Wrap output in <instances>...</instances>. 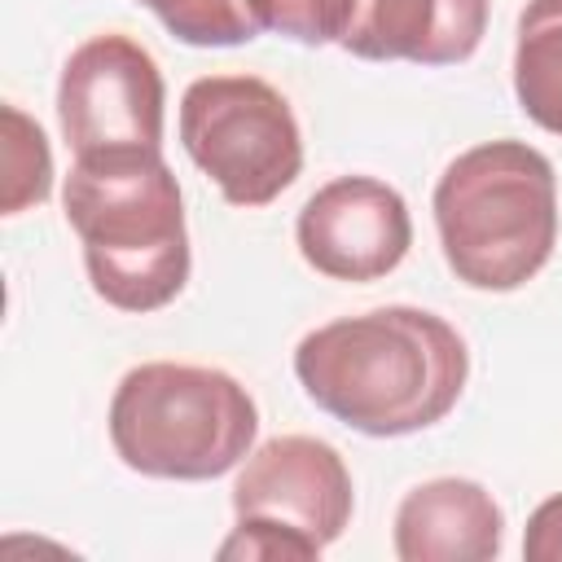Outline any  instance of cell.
Returning <instances> with one entry per match:
<instances>
[{
  "label": "cell",
  "mask_w": 562,
  "mask_h": 562,
  "mask_svg": "<svg viewBox=\"0 0 562 562\" xmlns=\"http://www.w3.org/2000/svg\"><path fill=\"white\" fill-rule=\"evenodd\" d=\"M294 378L334 422L373 439H395L457 408L470 378V347L443 316L386 303L303 334L294 347Z\"/></svg>",
  "instance_id": "1"
},
{
  "label": "cell",
  "mask_w": 562,
  "mask_h": 562,
  "mask_svg": "<svg viewBox=\"0 0 562 562\" xmlns=\"http://www.w3.org/2000/svg\"><path fill=\"white\" fill-rule=\"evenodd\" d=\"M92 290L119 312H158L189 281V228L162 149L79 154L61 189Z\"/></svg>",
  "instance_id": "2"
},
{
  "label": "cell",
  "mask_w": 562,
  "mask_h": 562,
  "mask_svg": "<svg viewBox=\"0 0 562 562\" xmlns=\"http://www.w3.org/2000/svg\"><path fill=\"white\" fill-rule=\"evenodd\" d=\"M435 228L457 281L487 294L527 285L558 246L553 162L514 136L457 154L435 180Z\"/></svg>",
  "instance_id": "3"
},
{
  "label": "cell",
  "mask_w": 562,
  "mask_h": 562,
  "mask_svg": "<svg viewBox=\"0 0 562 562\" xmlns=\"http://www.w3.org/2000/svg\"><path fill=\"white\" fill-rule=\"evenodd\" d=\"M255 435L259 408L250 391L211 364H136L110 400V443L145 479H220L250 457Z\"/></svg>",
  "instance_id": "4"
},
{
  "label": "cell",
  "mask_w": 562,
  "mask_h": 562,
  "mask_svg": "<svg viewBox=\"0 0 562 562\" xmlns=\"http://www.w3.org/2000/svg\"><path fill=\"white\" fill-rule=\"evenodd\" d=\"M180 145L233 206L277 202L303 171L290 101L259 75H202L180 97Z\"/></svg>",
  "instance_id": "5"
},
{
  "label": "cell",
  "mask_w": 562,
  "mask_h": 562,
  "mask_svg": "<svg viewBox=\"0 0 562 562\" xmlns=\"http://www.w3.org/2000/svg\"><path fill=\"white\" fill-rule=\"evenodd\" d=\"M57 119L75 158L162 149L167 83L154 53L123 31L83 40L61 66Z\"/></svg>",
  "instance_id": "6"
},
{
  "label": "cell",
  "mask_w": 562,
  "mask_h": 562,
  "mask_svg": "<svg viewBox=\"0 0 562 562\" xmlns=\"http://www.w3.org/2000/svg\"><path fill=\"white\" fill-rule=\"evenodd\" d=\"M294 241L307 268L329 281H378L404 263L413 246V215L386 180L338 176L303 202Z\"/></svg>",
  "instance_id": "7"
},
{
  "label": "cell",
  "mask_w": 562,
  "mask_h": 562,
  "mask_svg": "<svg viewBox=\"0 0 562 562\" xmlns=\"http://www.w3.org/2000/svg\"><path fill=\"white\" fill-rule=\"evenodd\" d=\"M351 470L342 452L316 435H277L259 443L233 479V514L281 522L316 549L334 544L351 522Z\"/></svg>",
  "instance_id": "8"
},
{
  "label": "cell",
  "mask_w": 562,
  "mask_h": 562,
  "mask_svg": "<svg viewBox=\"0 0 562 562\" xmlns=\"http://www.w3.org/2000/svg\"><path fill=\"white\" fill-rule=\"evenodd\" d=\"M487 35V0H356L338 40L360 61L457 66Z\"/></svg>",
  "instance_id": "9"
},
{
  "label": "cell",
  "mask_w": 562,
  "mask_h": 562,
  "mask_svg": "<svg viewBox=\"0 0 562 562\" xmlns=\"http://www.w3.org/2000/svg\"><path fill=\"white\" fill-rule=\"evenodd\" d=\"M505 540V514L474 479L417 483L395 509L400 562H492Z\"/></svg>",
  "instance_id": "10"
},
{
  "label": "cell",
  "mask_w": 562,
  "mask_h": 562,
  "mask_svg": "<svg viewBox=\"0 0 562 562\" xmlns=\"http://www.w3.org/2000/svg\"><path fill=\"white\" fill-rule=\"evenodd\" d=\"M514 97L522 114L562 136V0H527L514 44Z\"/></svg>",
  "instance_id": "11"
},
{
  "label": "cell",
  "mask_w": 562,
  "mask_h": 562,
  "mask_svg": "<svg viewBox=\"0 0 562 562\" xmlns=\"http://www.w3.org/2000/svg\"><path fill=\"white\" fill-rule=\"evenodd\" d=\"M154 9V18L193 48H233L259 35V22L246 0H136Z\"/></svg>",
  "instance_id": "12"
},
{
  "label": "cell",
  "mask_w": 562,
  "mask_h": 562,
  "mask_svg": "<svg viewBox=\"0 0 562 562\" xmlns=\"http://www.w3.org/2000/svg\"><path fill=\"white\" fill-rule=\"evenodd\" d=\"M53 189V154L48 136L35 119H26L18 105H4V215H18L26 206H40Z\"/></svg>",
  "instance_id": "13"
},
{
  "label": "cell",
  "mask_w": 562,
  "mask_h": 562,
  "mask_svg": "<svg viewBox=\"0 0 562 562\" xmlns=\"http://www.w3.org/2000/svg\"><path fill=\"white\" fill-rule=\"evenodd\" d=\"M259 31H277L294 44H338L351 26L356 0H246Z\"/></svg>",
  "instance_id": "14"
},
{
  "label": "cell",
  "mask_w": 562,
  "mask_h": 562,
  "mask_svg": "<svg viewBox=\"0 0 562 562\" xmlns=\"http://www.w3.org/2000/svg\"><path fill=\"white\" fill-rule=\"evenodd\" d=\"M316 553L321 549L307 536H299L281 522H263V518H237L233 536L220 544L224 562H277V558H299L303 562V558H316Z\"/></svg>",
  "instance_id": "15"
},
{
  "label": "cell",
  "mask_w": 562,
  "mask_h": 562,
  "mask_svg": "<svg viewBox=\"0 0 562 562\" xmlns=\"http://www.w3.org/2000/svg\"><path fill=\"white\" fill-rule=\"evenodd\" d=\"M522 558L531 562H562V492L540 501L522 531Z\"/></svg>",
  "instance_id": "16"
}]
</instances>
